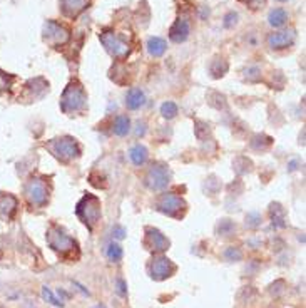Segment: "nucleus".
Wrapping results in <instances>:
<instances>
[{
	"instance_id": "nucleus-30",
	"label": "nucleus",
	"mask_w": 306,
	"mask_h": 308,
	"mask_svg": "<svg viewBox=\"0 0 306 308\" xmlns=\"http://www.w3.org/2000/svg\"><path fill=\"white\" fill-rule=\"evenodd\" d=\"M115 292H117L120 296L128 295V290H126V283L123 278H117V280H115Z\"/></svg>"
},
{
	"instance_id": "nucleus-25",
	"label": "nucleus",
	"mask_w": 306,
	"mask_h": 308,
	"mask_svg": "<svg viewBox=\"0 0 306 308\" xmlns=\"http://www.w3.org/2000/svg\"><path fill=\"white\" fill-rule=\"evenodd\" d=\"M161 114H163L166 119H172L177 114V106L174 104V102L167 101L161 106Z\"/></svg>"
},
{
	"instance_id": "nucleus-22",
	"label": "nucleus",
	"mask_w": 306,
	"mask_h": 308,
	"mask_svg": "<svg viewBox=\"0 0 306 308\" xmlns=\"http://www.w3.org/2000/svg\"><path fill=\"white\" fill-rule=\"evenodd\" d=\"M271 220H273L274 226H285V211L280 204H273L271 206Z\"/></svg>"
},
{
	"instance_id": "nucleus-33",
	"label": "nucleus",
	"mask_w": 306,
	"mask_h": 308,
	"mask_svg": "<svg viewBox=\"0 0 306 308\" xmlns=\"http://www.w3.org/2000/svg\"><path fill=\"white\" fill-rule=\"evenodd\" d=\"M242 2H246V4L253 5V9H258V7H259V4H263L264 0H242Z\"/></svg>"
},
{
	"instance_id": "nucleus-18",
	"label": "nucleus",
	"mask_w": 306,
	"mask_h": 308,
	"mask_svg": "<svg viewBox=\"0 0 306 308\" xmlns=\"http://www.w3.org/2000/svg\"><path fill=\"white\" fill-rule=\"evenodd\" d=\"M129 158L136 166H142V164L147 161V149L141 144H136L134 147H131Z\"/></svg>"
},
{
	"instance_id": "nucleus-31",
	"label": "nucleus",
	"mask_w": 306,
	"mask_h": 308,
	"mask_svg": "<svg viewBox=\"0 0 306 308\" xmlns=\"http://www.w3.org/2000/svg\"><path fill=\"white\" fill-rule=\"evenodd\" d=\"M236 19H238V15H236V14H233V12L228 14V15H226V22H224V25H226V27H231L233 24H236Z\"/></svg>"
},
{
	"instance_id": "nucleus-29",
	"label": "nucleus",
	"mask_w": 306,
	"mask_h": 308,
	"mask_svg": "<svg viewBox=\"0 0 306 308\" xmlns=\"http://www.w3.org/2000/svg\"><path fill=\"white\" fill-rule=\"evenodd\" d=\"M234 230V225L233 223H229L228 220H224L221 225H219V233H221V235H229L231 231Z\"/></svg>"
},
{
	"instance_id": "nucleus-35",
	"label": "nucleus",
	"mask_w": 306,
	"mask_h": 308,
	"mask_svg": "<svg viewBox=\"0 0 306 308\" xmlns=\"http://www.w3.org/2000/svg\"><path fill=\"white\" fill-rule=\"evenodd\" d=\"M92 308H106L104 305H96V306H92Z\"/></svg>"
},
{
	"instance_id": "nucleus-36",
	"label": "nucleus",
	"mask_w": 306,
	"mask_h": 308,
	"mask_svg": "<svg viewBox=\"0 0 306 308\" xmlns=\"http://www.w3.org/2000/svg\"><path fill=\"white\" fill-rule=\"evenodd\" d=\"M25 308H36V306H25Z\"/></svg>"
},
{
	"instance_id": "nucleus-11",
	"label": "nucleus",
	"mask_w": 306,
	"mask_h": 308,
	"mask_svg": "<svg viewBox=\"0 0 306 308\" xmlns=\"http://www.w3.org/2000/svg\"><path fill=\"white\" fill-rule=\"evenodd\" d=\"M144 244L147 247V250H151L154 253H163L169 248V239H167L159 230H156V228H146V239H144Z\"/></svg>"
},
{
	"instance_id": "nucleus-32",
	"label": "nucleus",
	"mask_w": 306,
	"mask_h": 308,
	"mask_svg": "<svg viewBox=\"0 0 306 308\" xmlns=\"http://www.w3.org/2000/svg\"><path fill=\"white\" fill-rule=\"evenodd\" d=\"M112 233H114V236H115V238H119V239H123L124 235H126V231H124V228H123V226H115L114 230H112Z\"/></svg>"
},
{
	"instance_id": "nucleus-24",
	"label": "nucleus",
	"mask_w": 306,
	"mask_h": 308,
	"mask_svg": "<svg viewBox=\"0 0 306 308\" xmlns=\"http://www.w3.org/2000/svg\"><path fill=\"white\" fill-rule=\"evenodd\" d=\"M15 81L14 76H10V74L0 71V93H5V90H10L12 87V84Z\"/></svg>"
},
{
	"instance_id": "nucleus-12",
	"label": "nucleus",
	"mask_w": 306,
	"mask_h": 308,
	"mask_svg": "<svg viewBox=\"0 0 306 308\" xmlns=\"http://www.w3.org/2000/svg\"><path fill=\"white\" fill-rule=\"evenodd\" d=\"M294 39H296V34H294L293 28H290V30L274 32L268 37V45L271 49H276V50L286 49V47H290V45H293Z\"/></svg>"
},
{
	"instance_id": "nucleus-27",
	"label": "nucleus",
	"mask_w": 306,
	"mask_h": 308,
	"mask_svg": "<svg viewBox=\"0 0 306 308\" xmlns=\"http://www.w3.org/2000/svg\"><path fill=\"white\" fill-rule=\"evenodd\" d=\"M246 225L250 228H256L261 225V216H259L258 213H250L246 216Z\"/></svg>"
},
{
	"instance_id": "nucleus-34",
	"label": "nucleus",
	"mask_w": 306,
	"mask_h": 308,
	"mask_svg": "<svg viewBox=\"0 0 306 308\" xmlns=\"http://www.w3.org/2000/svg\"><path fill=\"white\" fill-rule=\"evenodd\" d=\"M137 128H144V122H142V124H141V122H139V124H137ZM136 134H137V136H141V134H144V129H137V131H136Z\"/></svg>"
},
{
	"instance_id": "nucleus-20",
	"label": "nucleus",
	"mask_w": 306,
	"mask_h": 308,
	"mask_svg": "<svg viewBox=\"0 0 306 308\" xmlns=\"http://www.w3.org/2000/svg\"><path fill=\"white\" fill-rule=\"evenodd\" d=\"M269 24L273 27H281L285 25V22L288 20V14L285 9H274L269 12V17H268Z\"/></svg>"
},
{
	"instance_id": "nucleus-13",
	"label": "nucleus",
	"mask_w": 306,
	"mask_h": 308,
	"mask_svg": "<svg viewBox=\"0 0 306 308\" xmlns=\"http://www.w3.org/2000/svg\"><path fill=\"white\" fill-rule=\"evenodd\" d=\"M189 30H191V27H189L188 17H179V19L171 27L169 39H171L172 42L181 44V42H184L189 37Z\"/></svg>"
},
{
	"instance_id": "nucleus-9",
	"label": "nucleus",
	"mask_w": 306,
	"mask_h": 308,
	"mask_svg": "<svg viewBox=\"0 0 306 308\" xmlns=\"http://www.w3.org/2000/svg\"><path fill=\"white\" fill-rule=\"evenodd\" d=\"M158 209L167 216L179 218V216L182 214V211L186 209V203H184V199L181 196H177L176 193H164V195L158 199Z\"/></svg>"
},
{
	"instance_id": "nucleus-19",
	"label": "nucleus",
	"mask_w": 306,
	"mask_h": 308,
	"mask_svg": "<svg viewBox=\"0 0 306 308\" xmlns=\"http://www.w3.org/2000/svg\"><path fill=\"white\" fill-rule=\"evenodd\" d=\"M114 134L115 136H126L129 133V129H131V121H129V117L128 116H117L115 117V121H114Z\"/></svg>"
},
{
	"instance_id": "nucleus-26",
	"label": "nucleus",
	"mask_w": 306,
	"mask_h": 308,
	"mask_svg": "<svg viewBox=\"0 0 306 308\" xmlns=\"http://www.w3.org/2000/svg\"><path fill=\"white\" fill-rule=\"evenodd\" d=\"M42 298H44V300H47L49 303H52L54 306H62V305H64V303H62V301H59V300L55 298L54 293L50 292V288H49V287H44V288H42Z\"/></svg>"
},
{
	"instance_id": "nucleus-8",
	"label": "nucleus",
	"mask_w": 306,
	"mask_h": 308,
	"mask_svg": "<svg viewBox=\"0 0 306 308\" xmlns=\"http://www.w3.org/2000/svg\"><path fill=\"white\" fill-rule=\"evenodd\" d=\"M169 181H171L169 169L161 163L152 164V168L149 169L146 174V186L152 191L164 190V188H167V184H169Z\"/></svg>"
},
{
	"instance_id": "nucleus-7",
	"label": "nucleus",
	"mask_w": 306,
	"mask_h": 308,
	"mask_svg": "<svg viewBox=\"0 0 306 308\" xmlns=\"http://www.w3.org/2000/svg\"><path fill=\"white\" fill-rule=\"evenodd\" d=\"M101 42L104 47H106L107 52L112 57H115V59H124V57H128L131 52L129 45L126 44L117 34H114L111 30H106L101 34Z\"/></svg>"
},
{
	"instance_id": "nucleus-3",
	"label": "nucleus",
	"mask_w": 306,
	"mask_h": 308,
	"mask_svg": "<svg viewBox=\"0 0 306 308\" xmlns=\"http://www.w3.org/2000/svg\"><path fill=\"white\" fill-rule=\"evenodd\" d=\"M45 147L54 154V156L62 163H67L71 159L77 158L80 154V147L77 144V141L74 138H69V136H64V138H57L49 141Z\"/></svg>"
},
{
	"instance_id": "nucleus-4",
	"label": "nucleus",
	"mask_w": 306,
	"mask_h": 308,
	"mask_svg": "<svg viewBox=\"0 0 306 308\" xmlns=\"http://www.w3.org/2000/svg\"><path fill=\"white\" fill-rule=\"evenodd\" d=\"M24 195L27 198V201L30 206H44L49 199V190H47V184L42 178H37L34 176L27 181V184L24 188Z\"/></svg>"
},
{
	"instance_id": "nucleus-15",
	"label": "nucleus",
	"mask_w": 306,
	"mask_h": 308,
	"mask_svg": "<svg viewBox=\"0 0 306 308\" xmlns=\"http://www.w3.org/2000/svg\"><path fill=\"white\" fill-rule=\"evenodd\" d=\"M89 5V0H60V10L66 17L76 19Z\"/></svg>"
},
{
	"instance_id": "nucleus-23",
	"label": "nucleus",
	"mask_w": 306,
	"mask_h": 308,
	"mask_svg": "<svg viewBox=\"0 0 306 308\" xmlns=\"http://www.w3.org/2000/svg\"><path fill=\"white\" fill-rule=\"evenodd\" d=\"M228 71V62L226 60H219L216 59L215 62L211 64V74L212 77H223L224 74Z\"/></svg>"
},
{
	"instance_id": "nucleus-21",
	"label": "nucleus",
	"mask_w": 306,
	"mask_h": 308,
	"mask_svg": "<svg viewBox=\"0 0 306 308\" xmlns=\"http://www.w3.org/2000/svg\"><path fill=\"white\" fill-rule=\"evenodd\" d=\"M106 256L109 261H112V263H117L123 258V248L119 247L117 243H109L107 244V250H106Z\"/></svg>"
},
{
	"instance_id": "nucleus-14",
	"label": "nucleus",
	"mask_w": 306,
	"mask_h": 308,
	"mask_svg": "<svg viewBox=\"0 0 306 308\" xmlns=\"http://www.w3.org/2000/svg\"><path fill=\"white\" fill-rule=\"evenodd\" d=\"M17 206H19V201H17L15 196L9 195V193H0V218L7 221L12 220Z\"/></svg>"
},
{
	"instance_id": "nucleus-2",
	"label": "nucleus",
	"mask_w": 306,
	"mask_h": 308,
	"mask_svg": "<svg viewBox=\"0 0 306 308\" xmlns=\"http://www.w3.org/2000/svg\"><path fill=\"white\" fill-rule=\"evenodd\" d=\"M77 218L92 231L101 220V199L94 195H85L76 206Z\"/></svg>"
},
{
	"instance_id": "nucleus-17",
	"label": "nucleus",
	"mask_w": 306,
	"mask_h": 308,
	"mask_svg": "<svg viewBox=\"0 0 306 308\" xmlns=\"http://www.w3.org/2000/svg\"><path fill=\"white\" fill-rule=\"evenodd\" d=\"M166 41L164 39H161V37H151L147 41V50H149V54L151 55H154V57H161L164 52H166Z\"/></svg>"
},
{
	"instance_id": "nucleus-10",
	"label": "nucleus",
	"mask_w": 306,
	"mask_h": 308,
	"mask_svg": "<svg viewBox=\"0 0 306 308\" xmlns=\"http://www.w3.org/2000/svg\"><path fill=\"white\" fill-rule=\"evenodd\" d=\"M176 271V265L172 263L169 258L166 256H156L149 265V273H151V278L156 282H163L166 278H169L172 273Z\"/></svg>"
},
{
	"instance_id": "nucleus-16",
	"label": "nucleus",
	"mask_w": 306,
	"mask_h": 308,
	"mask_svg": "<svg viewBox=\"0 0 306 308\" xmlns=\"http://www.w3.org/2000/svg\"><path fill=\"white\" fill-rule=\"evenodd\" d=\"M144 104H146V96H144V93L141 89L132 87L128 93V96H126V106H128V109L136 111V109H139V107H142Z\"/></svg>"
},
{
	"instance_id": "nucleus-6",
	"label": "nucleus",
	"mask_w": 306,
	"mask_h": 308,
	"mask_svg": "<svg viewBox=\"0 0 306 308\" xmlns=\"http://www.w3.org/2000/svg\"><path fill=\"white\" fill-rule=\"evenodd\" d=\"M42 37L44 42H47L52 47H59V45H64L69 41L71 32L64 25L57 24L54 20H47L42 28Z\"/></svg>"
},
{
	"instance_id": "nucleus-5",
	"label": "nucleus",
	"mask_w": 306,
	"mask_h": 308,
	"mask_svg": "<svg viewBox=\"0 0 306 308\" xmlns=\"http://www.w3.org/2000/svg\"><path fill=\"white\" fill-rule=\"evenodd\" d=\"M47 243L54 252L60 253V255H69V253H72L74 250H77V243L55 225L49 228Z\"/></svg>"
},
{
	"instance_id": "nucleus-28",
	"label": "nucleus",
	"mask_w": 306,
	"mask_h": 308,
	"mask_svg": "<svg viewBox=\"0 0 306 308\" xmlns=\"http://www.w3.org/2000/svg\"><path fill=\"white\" fill-rule=\"evenodd\" d=\"M224 256H226V260H229V261H234V260H241V252L239 250H236V248H228L226 250V253H224Z\"/></svg>"
},
{
	"instance_id": "nucleus-37",
	"label": "nucleus",
	"mask_w": 306,
	"mask_h": 308,
	"mask_svg": "<svg viewBox=\"0 0 306 308\" xmlns=\"http://www.w3.org/2000/svg\"><path fill=\"white\" fill-rule=\"evenodd\" d=\"M281 2H285V0H281Z\"/></svg>"
},
{
	"instance_id": "nucleus-1",
	"label": "nucleus",
	"mask_w": 306,
	"mask_h": 308,
	"mask_svg": "<svg viewBox=\"0 0 306 308\" xmlns=\"http://www.w3.org/2000/svg\"><path fill=\"white\" fill-rule=\"evenodd\" d=\"M85 104H87V94H85L82 84L72 81L62 93L60 109L66 114H76L82 111Z\"/></svg>"
}]
</instances>
